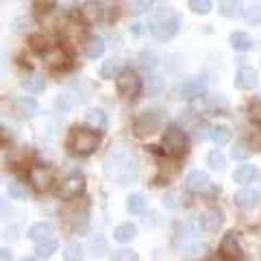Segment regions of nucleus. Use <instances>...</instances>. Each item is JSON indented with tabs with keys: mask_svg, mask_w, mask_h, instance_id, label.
Masks as SVG:
<instances>
[{
	"mask_svg": "<svg viewBox=\"0 0 261 261\" xmlns=\"http://www.w3.org/2000/svg\"><path fill=\"white\" fill-rule=\"evenodd\" d=\"M105 174H107L111 181H116L118 185H126L137 178L140 166H137V159L126 148L116 146V148H111V152L107 154V159H105Z\"/></svg>",
	"mask_w": 261,
	"mask_h": 261,
	"instance_id": "1",
	"label": "nucleus"
},
{
	"mask_svg": "<svg viewBox=\"0 0 261 261\" xmlns=\"http://www.w3.org/2000/svg\"><path fill=\"white\" fill-rule=\"evenodd\" d=\"M178 27H181V15L170 7H161L152 13L150 18V33L159 42H166V39H172L176 35Z\"/></svg>",
	"mask_w": 261,
	"mask_h": 261,
	"instance_id": "2",
	"label": "nucleus"
},
{
	"mask_svg": "<svg viewBox=\"0 0 261 261\" xmlns=\"http://www.w3.org/2000/svg\"><path fill=\"white\" fill-rule=\"evenodd\" d=\"M100 140L94 130H87V128H81V126H74L72 128V135H70V148L74 150L76 154H92Z\"/></svg>",
	"mask_w": 261,
	"mask_h": 261,
	"instance_id": "3",
	"label": "nucleus"
},
{
	"mask_svg": "<svg viewBox=\"0 0 261 261\" xmlns=\"http://www.w3.org/2000/svg\"><path fill=\"white\" fill-rule=\"evenodd\" d=\"M187 146H190L187 135L176 126L168 128L166 135H163V140H161V148H163V152H166L168 157H181V154L187 152Z\"/></svg>",
	"mask_w": 261,
	"mask_h": 261,
	"instance_id": "4",
	"label": "nucleus"
},
{
	"mask_svg": "<svg viewBox=\"0 0 261 261\" xmlns=\"http://www.w3.org/2000/svg\"><path fill=\"white\" fill-rule=\"evenodd\" d=\"M116 89L122 98H135L142 92V79L133 70H122L116 76Z\"/></svg>",
	"mask_w": 261,
	"mask_h": 261,
	"instance_id": "5",
	"label": "nucleus"
},
{
	"mask_svg": "<svg viewBox=\"0 0 261 261\" xmlns=\"http://www.w3.org/2000/svg\"><path fill=\"white\" fill-rule=\"evenodd\" d=\"M161 126V118L157 111H144L140 113V118L135 120V133L140 137H148V135H154Z\"/></svg>",
	"mask_w": 261,
	"mask_h": 261,
	"instance_id": "6",
	"label": "nucleus"
},
{
	"mask_svg": "<svg viewBox=\"0 0 261 261\" xmlns=\"http://www.w3.org/2000/svg\"><path fill=\"white\" fill-rule=\"evenodd\" d=\"M83 187H85L83 176H79V174H70V176H65L63 181L59 183V187H57V196H59L61 200L76 198V196H79L81 192H83Z\"/></svg>",
	"mask_w": 261,
	"mask_h": 261,
	"instance_id": "7",
	"label": "nucleus"
},
{
	"mask_svg": "<svg viewBox=\"0 0 261 261\" xmlns=\"http://www.w3.org/2000/svg\"><path fill=\"white\" fill-rule=\"evenodd\" d=\"M29 178H31V183H33V187H35L37 192H48L53 187V183H55L53 170L46 168V166H33L29 170Z\"/></svg>",
	"mask_w": 261,
	"mask_h": 261,
	"instance_id": "8",
	"label": "nucleus"
},
{
	"mask_svg": "<svg viewBox=\"0 0 261 261\" xmlns=\"http://www.w3.org/2000/svg\"><path fill=\"white\" fill-rule=\"evenodd\" d=\"M220 255L228 261H242L244 259V250L240 246L238 238H235V233H226L222 244H220Z\"/></svg>",
	"mask_w": 261,
	"mask_h": 261,
	"instance_id": "9",
	"label": "nucleus"
},
{
	"mask_svg": "<svg viewBox=\"0 0 261 261\" xmlns=\"http://www.w3.org/2000/svg\"><path fill=\"white\" fill-rule=\"evenodd\" d=\"M205 81L200 76H192V79H185L181 85H178V94L183 98H200L205 94Z\"/></svg>",
	"mask_w": 261,
	"mask_h": 261,
	"instance_id": "10",
	"label": "nucleus"
},
{
	"mask_svg": "<svg viewBox=\"0 0 261 261\" xmlns=\"http://www.w3.org/2000/svg\"><path fill=\"white\" fill-rule=\"evenodd\" d=\"M44 61L48 68H53V70H61L68 65V55H65V50L61 46H50L48 50L44 53Z\"/></svg>",
	"mask_w": 261,
	"mask_h": 261,
	"instance_id": "11",
	"label": "nucleus"
},
{
	"mask_svg": "<svg viewBox=\"0 0 261 261\" xmlns=\"http://www.w3.org/2000/svg\"><path fill=\"white\" fill-rule=\"evenodd\" d=\"M222 222H224V216L220 209H207L205 214L200 216V226L205 228L207 233H216L218 228L222 226Z\"/></svg>",
	"mask_w": 261,
	"mask_h": 261,
	"instance_id": "12",
	"label": "nucleus"
},
{
	"mask_svg": "<svg viewBox=\"0 0 261 261\" xmlns=\"http://www.w3.org/2000/svg\"><path fill=\"white\" fill-rule=\"evenodd\" d=\"M259 200H261V196L255 187H244V190L235 194V202H238L242 209H255L259 205Z\"/></svg>",
	"mask_w": 261,
	"mask_h": 261,
	"instance_id": "13",
	"label": "nucleus"
},
{
	"mask_svg": "<svg viewBox=\"0 0 261 261\" xmlns=\"http://www.w3.org/2000/svg\"><path fill=\"white\" fill-rule=\"evenodd\" d=\"M209 174L207 172H200V170H194V172L187 174L185 178V187L190 192H202V190H207L209 187Z\"/></svg>",
	"mask_w": 261,
	"mask_h": 261,
	"instance_id": "14",
	"label": "nucleus"
},
{
	"mask_svg": "<svg viewBox=\"0 0 261 261\" xmlns=\"http://www.w3.org/2000/svg\"><path fill=\"white\" fill-rule=\"evenodd\" d=\"M70 228H72V233H76V235H85L87 233V228H89V214H87V209H76L74 214H72Z\"/></svg>",
	"mask_w": 261,
	"mask_h": 261,
	"instance_id": "15",
	"label": "nucleus"
},
{
	"mask_svg": "<svg viewBox=\"0 0 261 261\" xmlns=\"http://www.w3.org/2000/svg\"><path fill=\"white\" fill-rule=\"evenodd\" d=\"M85 124L92 130H107V113L102 109H89L85 113Z\"/></svg>",
	"mask_w": 261,
	"mask_h": 261,
	"instance_id": "16",
	"label": "nucleus"
},
{
	"mask_svg": "<svg viewBox=\"0 0 261 261\" xmlns=\"http://www.w3.org/2000/svg\"><path fill=\"white\" fill-rule=\"evenodd\" d=\"M79 102H81V98H79L76 94L63 92V94H59V96L55 98V109L59 111V113H70Z\"/></svg>",
	"mask_w": 261,
	"mask_h": 261,
	"instance_id": "17",
	"label": "nucleus"
},
{
	"mask_svg": "<svg viewBox=\"0 0 261 261\" xmlns=\"http://www.w3.org/2000/svg\"><path fill=\"white\" fill-rule=\"evenodd\" d=\"M235 87L240 89H252L257 87V72L252 68H242L235 74Z\"/></svg>",
	"mask_w": 261,
	"mask_h": 261,
	"instance_id": "18",
	"label": "nucleus"
},
{
	"mask_svg": "<svg viewBox=\"0 0 261 261\" xmlns=\"http://www.w3.org/2000/svg\"><path fill=\"white\" fill-rule=\"evenodd\" d=\"M83 53H85V57H89V59H98V57L105 53V42H102V37L89 35V37L85 39V44H83Z\"/></svg>",
	"mask_w": 261,
	"mask_h": 261,
	"instance_id": "19",
	"label": "nucleus"
},
{
	"mask_svg": "<svg viewBox=\"0 0 261 261\" xmlns=\"http://www.w3.org/2000/svg\"><path fill=\"white\" fill-rule=\"evenodd\" d=\"M29 238L33 242H46V240H53V226L46 224V222H37L29 228Z\"/></svg>",
	"mask_w": 261,
	"mask_h": 261,
	"instance_id": "20",
	"label": "nucleus"
},
{
	"mask_svg": "<svg viewBox=\"0 0 261 261\" xmlns=\"http://www.w3.org/2000/svg\"><path fill=\"white\" fill-rule=\"evenodd\" d=\"M22 87L27 89V92L37 94V92H42V89L46 87V81H44V76L39 74V72H29V74L22 79Z\"/></svg>",
	"mask_w": 261,
	"mask_h": 261,
	"instance_id": "21",
	"label": "nucleus"
},
{
	"mask_svg": "<svg viewBox=\"0 0 261 261\" xmlns=\"http://www.w3.org/2000/svg\"><path fill=\"white\" fill-rule=\"evenodd\" d=\"M257 174H259V170H257L255 166H250V163H244V166H240V168L233 172V181L240 183V185H246V183H250Z\"/></svg>",
	"mask_w": 261,
	"mask_h": 261,
	"instance_id": "22",
	"label": "nucleus"
},
{
	"mask_svg": "<svg viewBox=\"0 0 261 261\" xmlns=\"http://www.w3.org/2000/svg\"><path fill=\"white\" fill-rule=\"evenodd\" d=\"M15 111L24 118H33L39 113V105L33 100V98H18V100H15Z\"/></svg>",
	"mask_w": 261,
	"mask_h": 261,
	"instance_id": "23",
	"label": "nucleus"
},
{
	"mask_svg": "<svg viewBox=\"0 0 261 261\" xmlns=\"http://www.w3.org/2000/svg\"><path fill=\"white\" fill-rule=\"evenodd\" d=\"M113 238H116L120 244H128L137 238V226L135 224H120L116 226V231H113Z\"/></svg>",
	"mask_w": 261,
	"mask_h": 261,
	"instance_id": "24",
	"label": "nucleus"
},
{
	"mask_svg": "<svg viewBox=\"0 0 261 261\" xmlns=\"http://www.w3.org/2000/svg\"><path fill=\"white\" fill-rule=\"evenodd\" d=\"M231 46L235 48V50H240V53H246V50H252V39H250V35L248 33H242V31H238V33H233L231 35Z\"/></svg>",
	"mask_w": 261,
	"mask_h": 261,
	"instance_id": "25",
	"label": "nucleus"
},
{
	"mask_svg": "<svg viewBox=\"0 0 261 261\" xmlns=\"http://www.w3.org/2000/svg\"><path fill=\"white\" fill-rule=\"evenodd\" d=\"M100 15H102V7L98 3H85L83 7H81V18H83L85 22H89V24L100 20Z\"/></svg>",
	"mask_w": 261,
	"mask_h": 261,
	"instance_id": "26",
	"label": "nucleus"
},
{
	"mask_svg": "<svg viewBox=\"0 0 261 261\" xmlns=\"http://www.w3.org/2000/svg\"><path fill=\"white\" fill-rule=\"evenodd\" d=\"M126 211L130 216H142L146 211V200L142 194H130L126 198Z\"/></svg>",
	"mask_w": 261,
	"mask_h": 261,
	"instance_id": "27",
	"label": "nucleus"
},
{
	"mask_svg": "<svg viewBox=\"0 0 261 261\" xmlns=\"http://www.w3.org/2000/svg\"><path fill=\"white\" fill-rule=\"evenodd\" d=\"M87 250H89V255H92V257H102L105 252H107V240H105V235H96V238H89Z\"/></svg>",
	"mask_w": 261,
	"mask_h": 261,
	"instance_id": "28",
	"label": "nucleus"
},
{
	"mask_svg": "<svg viewBox=\"0 0 261 261\" xmlns=\"http://www.w3.org/2000/svg\"><path fill=\"white\" fill-rule=\"evenodd\" d=\"M220 13L224 18H240L244 13V7L242 3H235V0H224V3H220Z\"/></svg>",
	"mask_w": 261,
	"mask_h": 261,
	"instance_id": "29",
	"label": "nucleus"
},
{
	"mask_svg": "<svg viewBox=\"0 0 261 261\" xmlns=\"http://www.w3.org/2000/svg\"><path fill=\"white\" fill-rule=\"evenodd\" d=\"M157 65H159V55L154 53V50H144L140 55V68L144 72H152V70H157Z\"/></svg>",
	"mask_w": 261,
	"mask_h": 261,
	"instance_id": "30",
	"label": "nucleus"
},
{
	"mask_svg": "<svg viewBox=\"0 0 261 261\" xmlns=\"http://www.w3.org/2000/svg\"><path fill=\"white\" fill-rule=\"evenodd\" d=\"M120 65H122V61L120 59H107V61H102V65H100V76L102 79H113V76H118L120 74Z\"/></svg>",
	"mask_w": 261,
	"mask_h": 261,
	"instance_id": "31",
	"label": "nucleus"
},
{
	"mask_svg": "<svg viewBox=\"0 0 261 261\" xmlns=\"http://www.w3.org/2000/svg\"><path fill=\"white\" fill-rule=\"evenodd\" d=\"M83 248H81V244L76 242H70L65 244L63 248V261H83Z\"/></svg>",
	"mask_w": 261,
	"mask_h": 261,
	"instance_id": "32",
	"label": "nucleus"
},
{
	"mask_svg": "<svg viewBox=\"0 0 261 261\" xmlns=\"http://www.w3.org/2000/svg\"><path fill=\"white\" fill-rule=\"evenodd\" d=\"M207 163H209L211 170H216V172H222V170L226 168V159H224V154L220 150H211L207 154Z\"/></svg>",
	"mask_w": 261,
	"mask_h": 261,
	"instance_id": "33",
	"label": "nucleus"
},
{
	"mask_svg": "<svg viewBox=\"0 0 261 261\" xmlns=\"http://www.w3.org/2000/svg\"><path fill=\"white\" fill-rule=\"evenodd\" d=\"M163 79L161 76H150V79H146V83H144V92L146 96H157L161 89H163Z\"/></svg>",
	"mask_w": 261,
	"mask_h": 261,
	"instance_id": "34",
	"label": "nucleus"
},
{
	"mask_svg": "<svg viewBox=\"0 0 261 261\" xmlns=\"http://www.w3.org/2000/svg\"><path fill=\"white\" fill-rule=\"evenodd\" d=\"M181 200H185L183 192L172 190V192H168L166 196H163V207H166V209H176L178 205H181Z\"/></svg>",
	"mask_w": 261,
	"mask_h": 261,
	"instance_id": "35",
	"label": "nucleus"
},
{
	"mask_svg": "<svg viewBox=\"0 0 261 261\" xmlns=\"http://www.w3.org/2000/svg\"><path fill=\"white\" fill-rule=\"evenodd\" d=\"M7 194H9L13 200H24V198H27V196H29L27 187H24L22 183H18V181H13V183L7 185Z\"/></svg>",
	"mask_w": 261,
	"mask_h": 261,
	"instance_id": "36",
	"label": "nucleus"
},
{
	"mask_svg": "<svg viewBox=\"0 0 261 261\" xmlns=\"http://www.w3.org/2000/svg\"><path fill=\"white\" fill-rule=\"evenodd\" d=\"M231 154H233V159H246L248 154H250V144L246 140H238V142L233 144Z\"/></svg>",
	"mask_w": 261,
	"mask_h": 261,
	"instance_id": "37",
	"label": "nucleus"
},
{
	"mask_svg": "<svg viewBox=\"0 0 261 261\" xmlns=\"http://www.w3.org/2000/svg\"><path fill=\"white\" fill-rule=\"evenodd\" d=\"M244 18H246L248 24H261V3H255V5H250L246 11H244Z\"/></svg>",
	"mask_w": 261,
	"mask_h": 261,
	"instance_id": "38",
	"label": "nucleus"
},
{
	"mask_svg": "<svg viewBox=\"0 0 261 261\" xmlns=\"http://www.w3.org/2000/svg\"><path fill=\"white\" fill-rule=\"evenodd\" d=\"M111 259L113 261H140V257H137V252L133 248H118V250H113Z\"/></svg>",
	"mask_w": 261,
	"mask_h": 261,
	"instance_id": "39",
	"label": "nucleus"
},
{
	"mask_svg": "<svg viewBox=\"0 0 261 261\" xmlns=\"http://www.w3.org/2000/svg\"><path fill=\"white\" fill-rule=\"evenodd\" d=\"M57 250V242L55 240H46V242H39L37 244V255L42 257V259H48V257H53V252Z\"/></svg>",
	"mask_w": 261,
	"mask_h": 261,
	"instance_id": "40",
	"label": "nucleus"
},
{
	"mask_svg": "<svg viewBox=\"0 0 261 261\" xmlns=\"http://www.w3.org/2000/svg\"><path fill=\"white\" fill-rule=\"evenodd\" d=\"M209 137L216 144H226L228 137H231V130H228L226 126H214V128H211V133H209Z\"/></svg>",
	"mask_w": 261,
	"mask_h": 261,
	"instance_id": "41",
	"label": "nucleus"
},
{
	"mask_svg": "<svg viewBox=\"0 0 261 261\" xmlns=\"http://www.w3.org/2000/svg\"><path fill=\"white\" fill-rule=\"evenodd\" d=\"M190 9L194 13H200V15H207L211 11V3L209 0H192L190 3Z\"/></svg>",
	"mask_w": 261,
	"mask_h": 261,
	"instance_id": "42",
	"label": "nucleus"
},
{
	"mask_svg": "<svg viewBox=\"0 0 261 261\" xmlns=\"http://www.w3.org/2000/svg\"><path fill=\"white\" fill-rule=\"evenodd\" d=\"M31 29V20L29 18H15L11 22V31L13 33H27Z\"/></svg>",
	"mask_w": 261,
	"mask_h": 261,
	"instance_id": "43",
	"label": "nucleus"
},
{
	"mask_svg": "<svg viewBox=\"0 0 261 261\" xmlns=\"http://www.w3.org/2000/svg\"><path fill=\"white\" fill-rule=\"evenodd\" d=\"M31 46L35 48V50H39V53H46L48 48H50V46H48V39L44 35H33L31 37Z\"/></svg>",
	"mask_w": 261,
	"mask_h": 261,
	"instance_id": "44",
	"label": "nucleus"
},
{
	"mask_svg": "<svg viewBox=\"0 0 261 261\" xmlns=\"http://www.w3.org/2000/svg\"><path fill=\"white\" fill-rule=\"evenodd\" d=\"M207 124L205 122H200V124H194V137L196 140H205V137H209V133H207Z\"/></svg>",
	"mask_w": 261,
	"mask_h": 261,
	"instance_id": "45",
	"label": "nucleus"
},
{
	"mask_svg": "<svg viewBox=\"0 0 261 261\" xmlns=\"http://www.w3.org/2000/svg\"><path fill=\"white\" fill-rule=\"evenodd\" d=\"M248 113H250V120H252V122H257V124H261V102L250 105Z\"/></svg>",
	"mask_w": 261,
	"mask_h": 261,
	"instance_id": "46",
	"label": "nucleus"
},
{
	"mask_svg": "<svg viewBox=\"0 0 261 261\" xmlns=\"http://www.w3.org/2000/svg\"><path fill=\"white\" fill-rule=\"evenodd\" d=\"M202 250H207V246H205V244H194V246H190V248H187L185 257L190 259V257H196V255H202Z\"/></svg>",
	"mask_w": 261,
	"mask_h": 261,
	"instance_id": "47",
	"label": "nucleus"
},
{
	"mask_svg": "<svg viewBox=\"0 0 261 261\" xmlns=\"http://www.w3.org/2000/svg\"><path fill=\"white\" fill-rule=\"evenodd\" d=\"M150 3H146V0H144V3H130V11H133V13H144V11H148L150 9Z\"/></svg>",
	"mask_w": 261,
	"mask_h": 261,
	"instance_id": "48",
	"label": "nucleus"
},
{
	"mask_svg": "<svg viewBox=\"0 0 261 261\" xmlns=\"http://www.w3.org/2000/svg\"><path fill=\"white\" fill-rule=\"evenodd\" d=\"M0 261H13V252L9 248H0Z\"/></svg>",
	"mask_w": 261,
	"mask_h": 261,
	"instance_id": "49",
	"label": "nucleus"
},
{
	"mask_svg": "<svg viewBox=\"0 0 261 261\" xmlns=\"http://www.w3.org/2000/svg\"><path fill=\"white\" fill-rule=\"evenodd\" d=\"M142 33V24H133V35H140Z\"/></svg>",
	"mask_w": 261,
	"mask_h": 261,
	"instance_id": "50",
	"label": "nucleus"
},
{
	"mask_svg": "<svg viewBox=\"0 0 261 261\" xmlns=\"http://www.w3.org/2000/svg\"><path fill=\"white\" fill-rule=\"evenodd\" d=\"M209 261H228V259H224L222 255H214V257H211Z\"/></svg>",
	"mask_w": 261,
	"mask_h": 261,
	"instance_id": "51",
	"label": "nucleus"
},
{
	"mask_svg": "<svg viewBox=\"0 0 261 261\" xmlns=\"http://www.w3.org/2000/svg\"><path fill=\"white\" fill-rule=\"evenodd\" d=\"M20 261H37L35 257H24V259H20Z\"/></svg>",
	"mask_w": 261,
	"mask_h": 261,
	"instance_id": "52",
	"label": "nucleus"
}]
</instances>
